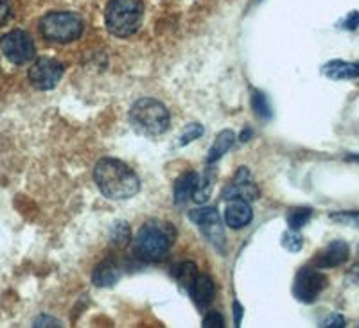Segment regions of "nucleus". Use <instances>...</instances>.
Wrapping results in <instances>:
<instances>
[{
    "instance_id": "nucleus-1",
    "label": "nucleus",
    "mask_w": 359,
    "mask_h": 328,
    "mask_svg": "<svg viewBox=\"0 0 359 328\" xmlns=\"http://www.w3.org/2000/svg\"><path fill=\"white\" fill-rule=\"evenodd\" d=\"M94 179L104 198L114 201H124L140 191V182L126 163L114 158H104L97 162L94 170Z\"/></svg>"
},
{
    "instance_id": "nucleus-12",
    "label": "nucleus",
    "mask_w": 359,
    "mask_h": 328,
    "mask_svg": "<svg viewBox=\"0 0 359 328\" xmlns=\"http://www.w3.org/2000/svg\"><path fill=\"white\" fill-rule=\"evenodd\" d=\"M189 292H191V298L198 307H208L214 301V296H216V285H214L210 276L198 275Z\"/></svg>"
},
{
    "instance_id": "nucleus-22",
    "label": "nucleus",
    "mask_w": 359,
    "mask_h": 328,
    "mask_svg": "<svg viewBox=\"0 0 359 328\" xmlns=\"http://www.w3.org/2000/svg\"><path fill=\"white\" fill-rule=\"evenodd\" d=\"M130 240H131V233H130V228H128V224L126 223L115 224L114 231H111V235H110L111 246L124 247L130 244Z\"/></svg>"
},
{
    "instance_id": "nucleus-15",
    "label": "nucleus",
    "mask_w": 359,
    "mask_h": 328,
    "mask_svg": "<svg viewBox=\"0 0 359 328\" xmlns=\"http://www.w3.org/2000/svg\"><path fill=\"white\" fill-rule=\"evenodd\" d=\"M198 175L196 172H185L184 176H180L175 183V203L178 205H184L191 199V196H194L198 185Z\"/></svg>"
},
{
    "instance_id": "nucleus-33",
    "label": "nucleus",
    "mask_w": 359,
    "mask_h": 328,
    "mask_svg": "<svg viewBox=\"0 0 359 328\" xmlns=\"http://www.w3.org/2000/svg\"><path fill=\"white\" fill-rule=\"evenodd\" d=\"M347 162H355V163H359V154H348V156H347Z\"/></svg>"
},
{
    "instance_id": "nucleus-2",
    "label": "nucleus",
    "mask_w": 359,
    "mask_h": 328,
    "mask_svg": "<svg viewBox=\"0 0 359 328\" xmlns=\"http://www.w3.org/2000/svg\"><path fill=\"white\" fill-rule=\"evenodd\" d=\"M176 239L172 224L163 221H149L133 239V253L142 262H160L171 250Z\"/></svg>"
},
{
    "instance_id": "nucleus-21",
    "label": "nucleus",
    "mask_w": 359,
    "mask_h": 328,
    "mask_svg": "<svg viewBox=\"0 0 359 328\" xmlns=\"http://www.w3.org/2000/svg\"><path fill=\"white\" fill-rule=\"evenodd\" d=\"M252 108H253V111H255V115H257L259 118H262V121H268V118H271V106H269L268 97H266L264 93L253 92Z\"/></svg>"
},
{
    "instance_id": "nucleus-27",
    "label": "nucleus",
    "mask_w": 359,
    "mask_h": 328,
    "mask_svg": "<svg viewBox=\"0 0 359 328\" xmlns=\"http://www.w3.org/2000/svg\"><path fill=\"white\" fill-rule=\"evenodd\" d=\"M13 8L9 0H0V25H4L6 22L11 18Z\"/></svg>"
},
{
    "instance_id": "nucleus-17",
    "label": "nucleus",
    "mask_w": 359,
    "mask_h": 328,
    "mask_svg": "<svg viewBox=\"0 0 359 328\" xmlns=\"http://www.w3.org/2000/svg\"><path fill=\"white\" fill-rule=\"evenodd\" d=\"M175 276H176V282H178L182 287L191 289L192 284H194V280L198 278V269L192 262H182L176 266Z\"/></svg>"
},
{
    "instance_id": "nucleus-4",
    "label": "nucleus",
    "mask_w": 359,
    "mask_h": 328,
    "mask_svg": "<svg viewBox=\"0 0 359 328\" xmlns=\"http://www.w3.org/2000/svg\"><path fill=\"white\" fill-rule=\"evenodd\" d=\"M130 121L133 128L142 135H162L169 128V111L160 101L144 97L135 102L130 109Z\"/></svg>"
},
{
    "instance_id": "nucleus-19",
    "label": "nucleus",
    "mask_w": 359,
    "mask_h": 328,
    "mask_svg": "<svg viewBox=\"0 0 359 328\" xmlns=\"http://www.w3.org/2000/svg\"><path fill=\"white\" fill-rule=\"evenodd\" d=\"M189 219H191L192 223H196L198 226L203 228L210 223H216V221H221L219 214L214 207H203V208H196V210L189 212Z\"/></svg>"
},
{
    "instance_id": "nucleus-23",
    "label": "nucleus",
    "mask_w": 359,
    "mask_h": 328,
    "mask_svg": "<svg viewBox=\"0 0 359 328\" xmlns=\"http://www.w3.org/2000/svg\"><path fill=\"white\" fill-rule=\"evenodd\" d=\"M282 246L286 247L287 252H291V253L300 252L304 246L302 235L298 233V230H291L290 228V230H287L286 233L282 235Z\"/></svg>"
},
{
    "instance_id": "nucleus-31",
    "label": "nucleus",
    "mask_w": 359,
    "mask_h": 328,
    "mask_svg": "<svg viewBox=\"0 0 359 328\" xmlns=\"http://www.w3.org/2000/svg\"><path fill=\"white\" fill-rule=\"evenodd\" d=\"M233 312H236V327H239L243 320V307L239 301H233Z\"/></svg>"
},
{
    "instance_id": "nucleus-8",
    "label": "nucleus",
    "mask_w": 359,
    "mask_h": 328,
    "mask_svg": "<svg viewBox=\"0 0 359 328\" xmlns=\"http://www.w3.org/2000/svg\"><path fill=\"white\" fill-rule=\"evenodd\" d=\"M63 65L53 57H40L29 69V81L36 90H53L62 81Z\"/></svg>"
},
{
    "instance_id": "nucleus-20",
    "label": "nucleus",
    "mask_w": 359,
    "mask_h": 328,
    "mask_svg": "<svg viewBox=\"0 0 359 328\" xmlns=\"http://www.w3.org/2000/svg\"><path fill=\"white\" fill-rule=\"evenodd\" d=\"M311 215H313V210L311 208H293V210L287 214V224H290L291 230H300L302 226H306L309 223Z\"/></svg>"
},
{
    "instance_id": "nucleus-24",
    "label": "nucleus",
    "mask_w": 359,
    "mask_h": 328,
    "mask_svg": "<svg viewBox=\"0 0 359 328\" xmlns=\"http://www.w3.org/2000/svg\"><path fill=\"white\" fill-rule=\"evenodd\" d=\"M331 221L334 223L343 224V226L355 228L359 231V212H334V214L329 215Z\"/></svg>"
},
{
    "instance_id": "nucleus-9",
    "label": "nucleus",
    "mask_w": 359,
    "mask_h": 328,
    "mask_svg": "<svg viewBox=\"0 0 359 328\" xmlns=\"http://www.w3.org/2000/svg\"><path fill=\"white\" fill-rule=\"evenodd\" d=\"M257 198H259V189L253 185L252 176H250V172L246 167H241V169L237 170L233 183H230V185L223 191L224 201L243 199V201L252 203V201H255Z\"/></svg>"
},
{
    "instance_id": "nucleus-28",
    "label": "nucleus",
    "mask_w": 359,
    "mask_h": 328,
    "mask_svg": "<svg viewBox=\"0 0 359 328\" xmlns=\"http://www.w3.org/2000/svg\"><path fill=\"white\" fill-rule=\"evenodd\" d=\"M343 27L348 29V31H354V29L359 27V13H351L347 17V20L343 22Z\"/></svg>"
},
{
    "instance_id": "nucleus-25",
    "label": "nucleus",
    "mask_w": 359,
    "mask_h": 328,
    "mask_svg": "<svg viewBox=\"0 0 359 328\" xmlns=\"http://www.w3.org/2000/svg\"><path fill=\"white\" fill-rule=\"evenodd\" d=\"M203 133H205L203 126H201V124H198V122H192V124H189V126L182 131V135H180L178 146H187L189 142H192V140L200 138Z\"/></svg>"
},
{
    "instance_id": "nucleus-6",
    "label": "nucleus",
    "mask_w": 359,
    "mask_h": 328,
    "mask_svg": "<svg viewBox=\"0 0 359 328\" xmlns=\"http://www.w3.org/2000/svg\"><path fill=\"white\" fill-rule=\"evenodd\" d=\"M0 49H2V54L15 65H24L34 57L33 38L22 29H15L11 33L4 34L0 40Z\"/></svg>"
},
{
    "instance_id": "nucleus-16",
    "label": "nucleus",
    "mask_w": 359,
    "mask_h": 328,
    "mask_svg": "<svg viewBox=\"0 0 359 328\" xmlns=\"http://www.w3.org/2000/svg\"><path fill=\"white\" fill-rule=\"evenodd\" d=\"M233 142H236V135H233V131L230 130L221 131V133L216 137V140H214L210 151H208L207 162L210 163V165H212L214 162H217V160L226 153V151H230V147L233 146Z\"/></svg>"
},
{
    "instance_id": "nucleus-14",
    "label": "nucleus",
    "mask_w": 359,
    "mask_h": 328,
    "mask_svg": "<svg viewBox=\"0 0 359 328\" xmlns=\"http://www.w3.org/2000/svg\"><path fill=\"white\" fill-rule=\"evenodd\" d=\"M121 278V266L114 259H107L94 269L92 282L95 287H111Z\"/></svg>"
},
{
    "instance_id": "nucleus-29",
    "label": "nucleus",
    "mask_w": 359,
    "mask_h": 328,
    "mask_svg": "<svg viewBox=\"0 0 359 328\" xmlns=\"http://www.w3.org/2000/svg\"><path fill=\"white\" fill-rule=\"evenodd\" d=\"M34 327H62V323L54 317H47V316H41L34 321Z\"/></svg>"
},
{
    "instance_id": "nucleus-34",
    "label": "nucleus",
    "mask_w": 359,
    "mask_h": 328,
    "mask_svg": "<svg viewBox=\"0 0 359 328\" xmlns=\"http://www.w3.org/2000/svg\"><path fill=\"white\" fill-rule=\"evenodd\" d=\"M250 135H252V131H245V133L241 135V140H243V142H246V140H248V138H246V137H250Z\"/></svg>"
},
{
    "instance_id": "nucleus-7",
    "label": "nucleus",
    "mask_w": 359,
    "mask_h": 328,
    "mask_svg": "<svg viewBox=\"0 0 359 328\" xmlns=\"http://www.w3.org/2000/svg\"><path fill=\"white\" fill-rule=\"evenodd\" d=\"M327 287V276L318 268H302L293 284V294L302 303H313Z\"/></svg>"
},
{
    "instance_id": "nucleus-18",
    "label": "nucleus",
    "mask_w": 359,
    "mask_h": 328,
    "mask_svg": "<svg viewBox=\"0 0 359 328\" xmlns=\"http://www.w3.org/2000/svg\"><path fill=\"white\" fill-rule=\"evenodd\" d=\"M214 183H216V175H214V169H208L205 172V176L201 179H198L196 191H194V201L203 203L210 198V192L214 189Z\"/></svg>"
},
{
    "instance_id": "nucleus-26",
    "label": "nucleus",
    "mask_w": 359,
    "mask_h": 328,
    "mask_svg": "<svg viewBox=\"0 0 359 328\" xmlns=\"http://www.w3.org/2000/svg\"><path fill=\"white\" fill-rule=\"evenodd\" d=\"M203 327L205 328H221V327H224L223 316H221L219 312L210 310L207 316L203 317Z\"/></svg>"
},
{
    "instance_id": "nucleus-3",
    "label": "nucleus",
    "mask_w": 359,
    "mask_h": 328,
    "mask_svg": "<svg viewBox=\"0 0 359 328\" xmlns=\"http://www.w3.org/2000/svg\"><path fill=\"white\" fill-rule=\"evenodd\" d=\"M142 18V0H110L104 9L107 29L117 38H128L137 33Z\"/></svg>"
},
{
    "instance_id": "nucleus-32",
    "label": "nucleus",
    "mask_w": 359,
    "mask_h": 328,
    "mask_svg": "<svg viewBox=\"0 0 359 328\" xmlns=\"http://www.w3.org/2000/svg\"><path fill=\"white\" fill-rule=\"evenodd\" d=\"M348 278H351L355 285H359V264H355L354 268L351 269V273H348Z\"/></svg>"
},
{
    "instance_id": "nucleus-13",
    "label": "nucleus",
    "mask_w": 359,
    "mask_h": 328,
    "mask_svg": "<svg viewBox=\"0 0 359 328\" xmlns=\"http://www.w3.org/2000/svg\"><path fill=\"white\" fill-rule=\"evenodd\" d=\"M323 74L332 81H345V79H358L359 77V61H329L323 67Z\"/></svg>"
},
{
    "instance_id": "nucleus-11",
    "label": "nucleus",
    "mask_w": 359,
    "mask_h": 328,
    "mask_svg": "<svg viewBox=\"0 0 359 328\" xmlns=\"http://www.w3.org/2000/svg\"><path fill=\"white\" fill-rule=\"evenodd\" d=\"M252 217L253 212L250 208V203L243 201V199H233L224 208V223L233 230H241V228L248 226Z\"/></svg>"
},
{
    "instance_id": "nucleus-5",
    "label": "nucleus",
    "mask_w": 359,
    "mask_h": 328,
    "mask_svg": "<svg viewBox=\"0 0 359 328\" xmlns=\"http://www.w3.org/2000/svg\"><path fill=\"white\" fill-rule=\"evenodd\" d=\"M40 33L45 40L54 43H70L83 33V20L70 11H54L45 15L40 22Z\"/></svg>"
},
{
    "instance_id": "nucleus-30",
    "label": "nucleus",
    "mask_w": 359,
    "mask_h": 328,
    "mask_svg": "<svg viewBox=\"0 0 359 328\" xmlns=\"http://www.w3.org/2000/svg\"><path fill=\"white\" fill-rule=\"evenodd\" d=\"M322 327H338V328H341V327H345V320H343L341 316H338V314H336V316H331L329 320L323 321Z\"/></svg>"
},
{
    "instance_id": "nucleus-10",
    "label": "nucleus",
    "mask_w": 359,
    "mask_h": 328,
    "mask_svg": "<svg viewBox=\"0 0 359 328\" xmlns=\"http://www.w3.org/2000/svg\"><path fill=\"white\" fill-rule=\"evenodd\" d=\"M348 244L343 242V240H334L329 246L320 253L316 259H314V268L318 269H331L338 268L341 264H345L348 260Z\"/></svg>"
}]
</instances>
